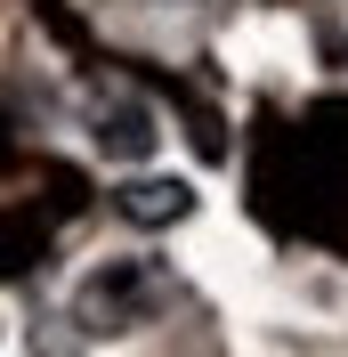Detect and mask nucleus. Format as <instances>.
<instances>
[{
  "instance_id": "1",
  "label": "nucleus",
  "mask_w": 348,
  "mask_h": 357,
  "mask_svg": "<svg viewBox=\"0 0 348 357\" xmlns=\"http://www.w3.org/2000/svg\"><path fill=\"white\" fill-rule=\"evenodd\" d=\"M113 211L138 220V227H171V220L195 211V187H187V178H130V187L113 195Z\"/></svg>"
},
{
  "instance_id": "2",
  "label": "nucleus",
  "mask_w": 348,
  "mask_h": 357,
  "mask_svg": "<svg viewBox=\"0 0 348 357\" xmlns=\"http://www.w3.org/2000/svg\"><path fill=\"white\" fill-rule=\"evenodd\" d=\"M154 114L146 106H97V155H113V162H146L154 155Z\"/></svg>"
}]
</instances>
